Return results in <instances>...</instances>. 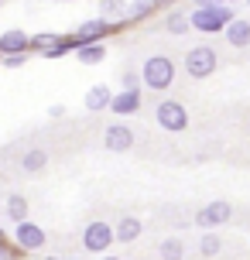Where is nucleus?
Returning <instances> with one entry per match:
<instances>
[{
	"label": "nucleus",
	"instance_id": "nucleus-1",
	"mask_svg": "<svg viewBox=\"0 0 250 260\" xmlns=\"http://www.w3.org/2000/svg\"><path fill=\"white\" fill-rule=\"evenodd\" d=\"M175 82V62H171L168 55H151L144 58V69H141V86L154 92H165Z\"/></svg>",
	"mask_w": 250,
	"mask_h": 260
},
{
	"label": "nucleus",
	"instance_id": "nucleus-2",
	"mask_svg": "<svg viewBox=\"0 0 250 260\" xmlns=\"http://www.w3.org/2000/svg\"><path fill=\"white\" fill-rule=\"evenodd\" d=\"M237 14L223 7V4H212V7H196L189 14V27H196L202 35H216V31H226V24L233 21Z\"/></svg>",
	"mask_w": 250,
	"mask_h": 260
},
{
	"label": "nucleus",
	"instance_id": "nucleus-3",
	"mask_svg": "<svg viewBox=\"0 0 250 260\" xmlns=\"http://www.w3.org/2000/svg\"><path fill=\"white\" fill-rule=\"evenodd\" d=\"M154 123L168 134H182L189 127V110H185L178 100H161L158 110H154Z\"/></svg>",
	"mask_w": 250,
	"mask_h": 260
},
{
	"label": "nucleus",
	"instance_id": "nucleus-4",
	"mask_svg": "<svg viewBox=\"0 0 250 260\" xmlns=\"http://www.w3.org/2000/svg\"><path fill=\"white\" fill-rule=\"evenodd\" d=\"M216 65H220V58L209 45H196V48L185 52V72L192 79H209L216 72Z\"/></svg>",
	"mask_w": 250,
	"mask_h": 260
},
{
	"label": "nucleus",
	"instance_id": "nucleus-5",
	"mask_svg": "<svg viewBox=\"0 0 250 260\" xmlns=\"http://www.w3.org/2000/svg\"><path fill=\"white\" fill-rule=\"evenodd\" d=\"M117 240H113V226L103 219H92L86 230H82V247L89 250V253H106V250L113 247Z\"/></svg>",
	"mask_w": 250,
	"mask_h": 260
},
{
	"label": "nucleus",
	"instance_id": "nucleus-6",
	"mask_svg": "<svg viewBox=\"0 0 250 260\" xmlns=\"http://www.w3.org/2000/svg\"><path fill=\"white\" fill-rule=\"evenodd\" d=\"M48 243V236H45V230H41L38 222H17V230H14V247L21 250V253H35V250H41Z\"/></svg>",
	"mask_w": 250,
	"mask_h": 260
},
{
	"label": "nucleus",
	"instance_id": "nucleus-7",
	"mask_svg": "<svg viewBox=\"0 0 250 260\" xmlns=\"http://www.w3.org/2000/svg\"><path fill=\"white\" fill-rule=\"evenodd\" d=\"M230 216H233V206H230V202H223V199H216V202H209V206H202L196 212V226L209 233V230H216V226L230 222Z\"/></svg>",
	"mask_w": 250,
	"mask_h": 260
},
{
	"label": "nucleus",
	"instance_id": "nucleus-8",
	"mask_svg": "<svg viewBox=\"0 0 250 260\" xmlns=\"http://www.w3.org/2000/svg\"><path fill=\"white\" fill-rule=\"evenodd\" d=\"M120 24H106L103 17H86L76 31H72V38L79 41V45H100V41L106 38V35H113Z\"/></svg>",
	"mask_w": 250,
	"mask_h": 260
},
{
	"label": "nucleus",
	"instance_id": "nucleus-9",
	"mask_svg": "<svg viewBox=\"0 0 250 260\" xmlns=\"http://www.w3.org/2000/svg\"><path fill=\"white\" fill-rule=\"evenodd\" d=\"M103 147L106 151H113V154H127L134 147V130L123 127V123H113V127H106L103 134Z\"/></svg>",
	"mask_w": 250,
	"mask_h": 260
},
{
	"label": "nucleus",
	"instance_id": "nucleus-10",
	"mask_svg": "<svg viewBox=\"0 0 250 260\" xmlns=\"http://www.w3.org/2000/svg\"><path fill=\"white\" fill-rule=\"evenodd\" d=\"M31 52V35L21 31V27H11L0 35V58L4 55H27Z\"/></svg>",
	"mask_w": 250,
	"mask_h": 260
},
{
	"label": "nucleus",
	"instance_id": "nucleus-11",
	"mask_svg": "<svg viewBox=\"0 0 250 260\" xmlns=\"http://www.w3.org/2000/svg\"><path fill=\"white\" fill-rule=\"evenodd\" d=\"M141 103H144V92L141 89H120V92H113L110 110H113L117 117H131V113L141 110Z\"/></svg>",
	"mask_w": 250,
	"mask_h": 260
},
{
	"label": "nucleus",
	"instance_id": "nucleus-12",
	"mask_svg": "<svg viewBox=\"0 0 250 260\" xmlns=\"http://www.w3.org/2000/svg\"><path fill=\"white\" fill-rule=\"evenodd\" d=\"M144 236V222L137 219V216H123V219H117V226H113V240L117 243H134V240H141Z\"/></svg>",
	"mask_w": 250,
	"mask_h": 260
},
{
	"label": "nucleus",
	"instance_id": "nucleus-13",
	"mask_svg": "<svg viewBox=\"0 0 250 260\" xmlns=\"http://www.w3.org/2000/svg\"><path fill=\"white\" fill-rule=\"evenodd\" d=\"M110 100H113V89L110 86H103V82H96V86H89V92H86V110L89 113H103V110H110Z\"/></svg>",
	"mask_w": 250,
	"mask_h": 260
},
{
	"label": "nucleus",
	"instance_id": "nucleus-14",
	"mask_svg": "<svg viewBox=\"0 0 250 260\" xmlns=\"http://www.w3.org/2000/svg\"><path fill=\"white\" fill-rule=\"evenodd\" d=\"M226 45H233V48H247L250 45V21L247 17H233L230 24H226Z\"/></svg>",
	"mask_w": 250,
	"mask_h": 260
},
{
	"label": "nucleus",
	"instance_id": "nucleus-15",
	"mask_svg": "<svg viewBox=\"0 0 250 260\" xmlns=\"http://www.w3.org/2000/svg\"><path fill=\"white\" fill-rule=\"evenodd\" d=\"M151 11H154V4H151V0H131V4H127V11H123V24H137V21L151 17Z\"/></svg>",
	"mask_w": 250,
	"mask_h": 260
},
{
	"label": "nucleus",
	"instance_id": "nucleus-16",
	"mask_svg": "<svg viewBox=\"0 0 250 260\" xmlns=\"http://www.w3.org/2000/svg\"><path fill=\"white\" fill-rule=\"evenodd\" d=\"M123 11H127V4L123 0H100V17H103L106 24H123Z\"/></svg>",
	"mask_w": 250,
	"mask_h": 260
},
{
	"label": "nucleus",
	"instance_id": "nucleus-17",
	"mask_svg": "<svg viewBox=\"0 0 250 260\" xmlns=\"http://www.w3.org/2000/svg\"><path fill=\"white\" fill-rule=\"evenodd\" d=\"M158 257L161 260H185V243L178 236H165L158 247Z\"/></svg>",
	"mask_w": 250,
	"mask_h": 260
},
{
	"label": "nucleus",
	"instance_id": "nucleus-18",
	"mask_svg": "<svg viewBox=\"0 0 250 260\" xmlns=\"http://www.w3.org/2000/svg\"><path fill=\"white\" fill-rule=\"evenodd\" d=\"M7 216H11L14 222H27V199L24 195H17V192H11L7 195Z\"/></svg>",
	"mask_w": 250,
	"mask_h": 260
},
{
	"label": "nucleus",
	"instance_id": "nucleus-19",
	"mask_svg": "<svg viewBox=\"0 0 250 260\" xmlns=\"http://www.w3.org/2000/svg\"><path fill=\"white\" fill-rule=\"evenodd\" d=\"M76 58L82 65H100L106 58V45H79L76 48Z\"/></svg>",
	"mask_w": 250,
	"mask_h": 260
},
{
	"label": "nucleus",
	"instance_id": "nucleus-20",
	"mask_svg": "<svg viewBox=\"0 0 250 260\" xmlns=\"http://www.w3.org/2000/svg\"><path fill=\"white\" fill-rule=\"evenodd\" d=\"M45 165H48V154H45L41 147H31V151L21 157V168H24L27 175H35V171H45Z\"/></svg>",
	"mask_w": 250,
	"mask_h": 260
},
{
	"label": "nucleus",
	"instance_id": "nucleus-21",
	"mask_svg": "<svg viewBox=\"0 0 250 260\" xmlns=\"http://www.w3.org/2000/svg\"><path fill=\"white\" fill-rule=\"evenodd\" d=\"M165 27H168V35L182 38L185 31H189V14H182V11H168V17H165Z\"/></svg>",
	"mask_w": 250,
	"mask_h": 260
},
{
	"label": "nucleus",
	"instance_id": "nucleus-22",
	"mask_svg": "<svg viewBox=\"0 0 250 260\" xmlns=\"http://www.w3.org/2000/svg\"><path fill=\"white\" fill-rule=\"evenodd\" d=\"M220 250H223V236H216V233L199 236V257H216Z\"/></svg>",
	"mask_w": 250,
	"mask_h": 260
},
{
	"label": "nucleus",
	"instance_id": "nucleus-23",
	"mask_svg": "<svg viewBox=\"0 0 250 260\" xmlns=\"http://www.w3.org/2000/svg\"><path fill=\"white\" fill-rule=\"evenodd\" d=\"M58 41H62V35H52V31H38V35L31 38V52H41V55H45V52H52Z\"/></svg>",
	"mask_w": 250,
	"mask_h": 260
},
{
	"label": "nucleus",
	"instance_id": "nucleus-24",
	"mask_svg": "<svg viewBox=\"0 0 250 260\" xmlns=\"http://www.w3.org/2000/svg\"><path fill=\"white\" fill-rule=\"evenodd\" d=\"M76 48H79V41L69 35V38H62L58 45H55L52 52H45V58H66V55H76Z\"/></svg>",
	"mask_w": 250,
	"mask_h": 260
},
{
	"label": "nucleus",
	"instance_id": "nucleus-25",
	"mask_svg": "<svg viewBox=\"0 0 250 260\" xmlns=\"http://www.w3.org/2000/svg\"><path fill=\"white\" fill-rule=\"evenodd\" d=\"M123 89H141V72H123Z\"/></svg>",
	"mask_w": 250,
	"mask_h": 260
},
{
	"label": "nucleus",
	"instance_id": "nucleus-26",
	"mask_svg": "<svg viewBox=\"0 0 250 260\" xmlns=\"http://www.w3.org/2000/svg\"><path fill=\"white\" fill-rule=\"evenodd\" d=\"M0 62L7 65V69H17V65H24V62H27V55H4Z\"/></svg>",
	"mask_w": 250,
	"mask_h": 260
},
{
	"label": "nucleus",
	"instance_id": "nucleus-27",
	"mask_svg": "<svg viewBox=\"0 0 250 260\" xmlns=\"http://www.w3.org/2000/svg\"><path fill=\"white\" fill-rule=\"evenodd\" d=\"M0 260H17V253H14V247H7L4 240H0Z\"/></svg>",
	"mask_w": 250,
	"mask_h": 260
},
{
	"label": "nucleus",
	"instance_id": "nucleus-28",
	"mask_svg": "<svg viewBox=\"0 0 250 260\" xmlns=\"http://www.w3.org/2000/svg\"><path fill=\"white\" fill-rule=\"evenodd\" d=\"M151 4H154V11H158V7H168V4H175V0H151Z\"/></svg>",
	"mask_w": 250,
	"mask_h": 260
},
{
	"label": "nucleus",
	"instance_id": "nucleus-29",
	"mask_svg": "<svg viewBox=\"0 0 250 260\" xmlns=\"http://www.w3.org/2000/svg\"><path fill=\"white\" fill-rule=\"evenodd\" d=\"M192 4H196V7H212L216 0H192Z\"/></svg>",
	"mask_w": 250,
	"mask_h": 260
},
{
	"label": "nucleus",
	"instance_id": "nucleus-30",
	"mask_svg": "<svg viewBox=\"0 0 250 260\" xmlns=\"http://www.w3.org/2000/svg\"><path fill=\"white\" fill-rule=\"evenodd\" d=\"M216 4H223V7H230V4H237V0H216Z\"/></svg>",
	"mask_w": 250,
	"mask_h": 260
},
{
	"label": "nucleus",
	"instance_id": "nucleus-31",
	"mask_svg": "<svg viewBox=\"0 0 250 260\" xmlns=\"http://www.w3.org/2000/svg\"><path fill=\"white\" fill-rule=\"evenodd\" d=\"M100 260H120V257H100Z\"/></svg>",
	"mask_w": 250,
	"mask_h": 260
},
{
	"label": "nucleus",
	"instance_id": "nucleus-32",
	"mask_svg": "<svg viewBox=\"0 0 250 260\" xmlns=\"http://www.w3.org/2000/svg\"><path fill=\"white\" fill-rule=\"evenodd\" d=\"M45 260H55V257H45Z\"/></svg>",
	"mask_w": 250,
	"mask_h": 260
},
{
	"label": "nucleus",
	"instance_id": "nucleus-33",
	"mask_svg": "<svg viewBox=\"0 0 250 260\" xmlns=\"http://www.w3.org/2000/svg\"><path fill=\"white\" fill-rule=\"evenodd\" d=\"M247 7H250V0H247Z\"/></svg>",
	"mask_w": 250,
	"mask_h": 260
},
{
	"label": "nucleus",
	"instance_id": "nucleus-34",
	"mask_svg": "<svg viewBox=\"0 0 250 260\" xmlns=\"http://www.w3.org/2000/svg\"><path fill=\"white\" fill-rule=\"evenodd\" d=\"M0 4H4V0H0Z\"/></svg>",
	"mask_w": 250,
	"mask_h": 260
}]
</instances>
